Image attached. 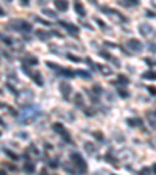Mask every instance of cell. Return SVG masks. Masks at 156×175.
I'll return each mask as SVG.
<instances>
[{"label":"cell","mask_w":156,"mask_h":175,"mask_svg":"<svg viewBox=\"0 0 156 175\" xmlns=\"http://www.w3.org/2000/svg\"><path fill=\"white\" fill-rule=\"evenodd\" d=\"M39 116H41V110L38 106H25L24 110H21L17 119L22 125H27L30 122H35Z\"/></svg>","instance_id":"1"},{"label":"cell","mask_w":156,"mask_h":175,"mask_svg":"<svg viewBox=\"0 0 156 175\" xmlns=\"http://www.w3.org/2000/svg\"><path fill=\"white\" fill-rule=\"evenodd\" d=\"M70 160H72V163H74V166L77 167V172H83V174H84L86 170H88V166H86L84 160H83V156L80 153L74 152V153L70 155Z\"/></svg>","instance_id":"2"},{"label":"cell","mask_w":156,"mask_h":175,"mask_svg":"<svg viewBox=\"0 0 156 175\" xmlns=\"http://www.w3.org/2000/svg\"><path fill=\"white\" fill-rule=\"evenodd\" d=\"M8 28L9 30H17V31H22V33H28L33 30L31 24H28V22H25V21H13Z\"/></svg>","instance_id":"3"},{"label":"cell","mask_w":156,"mask_h":175,"mask_svg":"<svg viewBox=\"0 0 156 175\" xmlns=\"http://www.w3.org/2000/svg\"><path fill=\"white\" fill-rule=\"evenodd\" d=\"M53 130L56 131V133H59L62 138H64V141H67V142H70L72 144V139H70V134L66 131V128H64V125L62 124H59V122H56V124H53Z\"/></svg>","instance_id":"4"},{"label":"cell","mask_w":156,"mask_h":175,"mask_svg":"<svg viewBox=\"0 0 156 175\" xmlns=\"http://www.w3.org/2000/svg\"><path fill=\"white\" fill-rule=\"evenodd\" d=\"M61 27H64L66 30H67L69 33H70L72 36H78V33H80V30H78V27H75L74 24H69V22H64V21H59L58 22Z\"/></svg>","instance_id":"5"},{"label":"cell","mask_w":156,"mask_h":175,"mask_svg":"<svg viewBox=\"0 0 156 175\" xmlns=\"http://www.w3.org/2000/svg\"><path fill=\"white\" fill-rule=\"evenodd\" d=\"M127 44H128V47H130L133 52H141L142 49H144L142 47V42L137 41V39H128Z\"/></svg>","instance_id":"6"},{"label":"cell","mask_w":156,"mask_h":175,"mask_svg":"<svg viewBox=\"0 0 156 175\" xmlns=\"http://www.w3.org/2000/svg\"><path fill=\"white\" fill-rule=\"evenodd\" d=\"M59 91H61L62 97H64L66 100H69V95H70V92H72L70 85H69V83H64V81H62V83L59 85Z\"/></svg>","instance_id":"7"},{"label":"cell","mask_w":156,"mask_h":175,"mask_svg":"<svg viewBox=\"0 0 156 175\" xmlns=\"http://www.w3.org/2000/svg\"><path fill=\"white\" fill-rule=\"evenodd\" d=\"M55 6L58 11H66L69 8V2L67 0H55Z\"/></svg>","instance_id":"8"},{"label":"cell","mask_w":156,"mask_h":175,"mask_svg":"<svg viewBox=\"0 0 156 175\" xmlns=\"http://www.w3.org/2000/svg\"><path fill=\"white\" fill-rule=\"evenodd\" d=\"M139 31H141L144 36H150L151 31H153V27H151L150 24H142L141 27H139Z\"/></svg>","instance_id":"9"},{"label":"cell","mask_w":156,"mask_h":175,"mask_svg":"<svg viewBox=\"0 0 156 175\" xmlns=\"http://www.w3.org/2000/svg\"><path fill=\"white\" fill-rule=\"evenodd\" d=\"M147 120H148V124H150L151 128H156V114H155V111H148L147 113Z\"/></svg>","instance_id":"10"},{"label":"cell","mask_w":156,"mask_h":175,"mask_svg":"<svg viewBox=\"0 0 156 175\" xmlns=\"http://www.w3.org/2000/svg\"><path fill=\"white\" fill-rule=\"evenodd\" d=\"M30 77H31L33 80H35L36 83L39 85V86H44V80H42V77H41V74H39V72H33Z\"/></svg>","instance_id":"11"},{"label":"cell","mask_w":156,"mask_h":175,"mask_svg":"<svg viewBox=\"0 0 156 175\" xmlns=\"http://www.w3.org/2000/svg\"><path fill=\"white\" fill-rule=\"evenodd\" d=\"M142 78L144 80H156V72L155 71H147L142 74Z\"/></svg>","instance_id":"12"},{"label":"cell","mask_w":156,"mask_h":175,"mask_svg":"<svg viewBox=\"0 0 156 175\" xmlns=\"http://www.w3.org/2000/svg\"><path fill=\"white\" fill-rule=\"evenodd\" d=\"M75 11H77L78 13V14L80 16H81V17H84V16H86V11H84V6H83L81 5V3H80V2H75Z\"/></svg>","instance_id":"13"},{"label":"cell","mask_w":156,"mask_h":175,"mask_svg":"<svg viewBox=\"0 0 156 175\" xmlns=\"http://www.w3.org/2000/svg\"><path fill=\"white\" fill-rule=\"evenodd\" d=\"M24 170H25V172H28V174L35 172V163L28 160V161H27V163L24 164Z\"/></svg>","instance_id":"14"},{"label":"cell","mask_w":156,"mask_h":175,"mask_svg":"<svg viewBox=\"0 0 156 175\" xmlns=\"http://www.w3.org/2000/svg\"><path fill=\"white\" fill-rule=\"evenodd\" d=\"M120 5L122 6H137L139 0H120Z\"/></svg>","instance_id":"15"},{"label":"cell","mask_w":156,"mask_h":175,"mask_svg":"<svg viewBox=\"0 0 156 175\" xmlns=\"http://www.w3.org/2000/svg\"><path fill=\"white\" fill-rule=\"evenodd\" d=\"M128 83H130L128 77H125V75H119L117 77V85H120V86H127Z\"/></svg>","instance_id":"16"},{"label":"cell","mask_w":156,"mask_h":175,"mask_svg":"<svg viewBox=\"0 0 156 175\" xmlns=\"http://www.w3.org/2000/svg\"><path fill=\"white\" fill-rule=\"evenodd\" d=\"M36 35H38V38L42 39V41H47V39L50 38V35H48V33H45L44 30H36Z\"/></svg>","instance_id":"17"},{"label":"cell","mask_w":156,"mask_h":175,"mask_svg":"<svg viewBox=\"0 0 156 175\" xmlns=\"http://www.w3.org/2000/svg\"><path fill=\"white\" fill-rule=\"evenodd\" d=\"M100 55H102V57H103V58H106V59H111V61H112V63H114V64H116V66H120V63H119V61H117V58H114V57H111V55H109V53H106V52H102V53H100Z\"/></svg>","instance_id":"18"},{"label":"cell","mask_w":156,"mask_h":175,"mask_svg":"<svg viewBox=\"0 0 156 175\" xmlns=\"http://www.w3.org/2000/svg\"><path fill=\"white\" fill-rule=\"evenodd\" d=\"M84 148H86V152H88L89 155L95 153V146H94L92 142H86V144H84Z\"/></svg>","instance_id":"19"},{"label":"cell","mask_w":156,"mask_h":175,"mask_svg":"<svg viewBox=\"0 0 156 175\" xmlns=\"http://www.w3.org/2000/svg\"><path fill=\"white\" fill-rule=\"evenodd\" d=\"M117 92H119V95H120L122 98H128V97H130L128 91H127V89H123V88H120V85H119V88H117Z\"/></svg>","instance_id":"20"},{"label":"cell","mask_w":156,"mask_h":175,"mask_svg":"<svg viewBox=\"0 0 156 175\" xmlns=\"http://www.w3.org/2000/svg\"><path fill=\"white\" fill-rule=\"evenodd\" d=\"M105 160L108 161L109 164H112V166H119L117 160H116V158H112V156H111V153H108V155H106V156H105Z\"/></svg>","instance_id":"21"},{"label":"cell","mask_w":156,"mask_h":175,"mask_svg":"<svg viewBox=\"0 0 156 175\" xmlns=\"http://www.w3.org/2000/svg\"><path fill=\"white\" fill-rule=\"evenodd\" d=\"M98 71H100L103 75H111V69H109V67H106V66L98 64Z\"/></svg>","instance_id":"22"},{"label":"cell","mask_w":156,"mask_h":175,"mask_svg":"<svg viewBox=\"0 0 156 175\" xmlns=\"http://www.w3.org/2000/svg\"><path fill=\"white\" fill-rule=\"evenodd\" d=\"M83 103H84V100H83V95L78 92V94L75 95V105H77V106H83Z\"/></svg>","instance_id":"23"},{"label":"cell","mask_w":156,"mask_h":175,"mask_svg":"<svg viewBox=\"0 0 156 175\" xmlns=\"http://www.w3.org/2000/svg\"><path fill=\"white\" fill-rule=\"evenodd\" d=\"M3 152H5V153L8 155V156L11 158V160H14V161H16V160H19V155L13 153V152H11V150H8V148H5V147H3Z\"/></svg>","instance_id":"24"},{"label":"cell","mask_w":156,"mask_h":175,"mask_svg":"<svg viewBox=\"0 0 156 175\" xmlns=\"http://www.w3.org/2000/svg\"><path fill=\"white\" fill-rule=\"evenodd\" d=\"M141 122H142L141 119H128V120H127V124L130 125V127H136V125H139Z\"/></svg>","instance_id":"25"},{"label":"cell","mask_w":156,"mask_h":175,"mask_svg":"<svg viewBox=\"0 0 156 175\" xmlns=\"http://www.w3.org/2000/svg\"><path fill=\"white\" fill-rule=\"evenodd\" d=\"M77 75H80L83 78H91V72L89 71H77Z\"/></svg>","instance_id":"26"},{"label":"cell","mask_w":156,"mask_h":175,"mask_svg":"<svg viewBox=\"0 0 156 175\" xmlns=\"http://www.w3.org/2000/svg\"><path fill=\"white\" fill-rule=\"evenodd\" d=\"M42 14H45V16H48V17H56V13H53L52 9H42Z\"/></svg>","instance_id":"27"},{"label":"cell","mask_w":156,"mask_h":175,"mask_svg":"<svg viewBox=\"0 0 156 175\" xmlns=\"http://www.w3.org/2000/svg\"><path fill=\"white\" fill-rule=\"evenodd\" d=\"M27 63H28V64H33V66H36V64H38V58H36V57H28V58H27Z\"/></svg>","instance_id":"28"},{"label":"cell","mask_w":156,"mask_h":175,"mask_svg":"<svg viewBox=\"0 0 156 175\" xmlns=\"http://www.w3.org/2000/svg\"><path fill=\"white\" fill-rule=\"evenodd\" d=\"M84 61H86V63H88V64H89V66H91V67H92V69H98V64H95V63H94V61H92V59H91V58H86V59H84Z\"/></svg>","instance_id":"29"},{"label":"cell","mask_w":156,"mask_h":175,"mask_svg":"<svg viewBox=\"0 0 156 175\" xmlns=\"http://www.w3.org/2000/svg\"><path fill=\"white\" fill-rule=\"evenodd\" d=\"M67 58H69V59H72L74 63H81V58L75 57V55H72V53H69V55H67Z\"/></svg>","instance_id":"30"},{"label":"cell","mask_w":156,"mask_h":175,"mask_svg":"<svg viewBox=\"0 0 156 175\" xmlns=\"http://www.w3.org/2000/svg\"><path fill=\"white\" fill-rule=\"evenodd\" d=\"M92 91H94L95 94H102V91H103V89H102V86H100V85H94V88H92Z\"/></svg>","instance_id":"31"},{"label":"cell","mask_w":156,"mask_h":175,"mask_svg":"<svg viewBox=\"0 0 156 175\" xmlns=\"http://www.w3.org/2000/svg\"><path fill=\"white\" fill-rule=\"evenodd\" d=\"M28 152H30V153H33V155H36V156H38V155H39L38 148H36L35 146H30V147H28Z\"/></svg>","instance_id":"32"},{"label":"cell","mask_w":156,"mask_h":175,"mask_svg":"<svg viewBox=\"0 0 156 175\" xmlns=\"http://www.w3.org/2000/svg\"><path fill=\"white\" fill-rule=\"evenodd\" d=\"M48 166L52 167V169H56V167L59 166V163H58V160H52L50 163H48Z\"/></svg>","instance_id":"33"},{"label":"cell","mask_w":156,"mask_h":175,"mask_svg":"<svg viewBox=\"0 0 156 175\" xmlns=\"http://www.w3.org/2000/svg\"><path fill=\"white\" fill-rule=\"evenodd\" d=\"M94 136H95V139H98V141H103V134H102L100 131H95V133H94Z\"/></svg>","instance_id":"34"},{"label":"cell","mask_w":156,"mask_h":175,"mask_svg":"<svg viewBox=\"0 0 156 175\" xmlns=\"http://www.w3.org/2000/svg\"><path fill=\"white\" fill-rule=\"evenodd\" d=\"M2 41L5 42V44H8V45H11V44H13L11 39H9V38H5V36H2Z\"/></svg>","instance_id":"35"},{"label":"cell","mask_w":156,"mask_h":175,"mask_svg":"<svg viewBox=\"0 0 156 175\" xmlns=\"http://www.w3.org/2000/svg\"><path fill=\"white\" fill-rule=\"evenodd\" d=\"M144 61H145V63H147V64H148V66H155V64H156V61H153V59H150V58H145V59H144Z\"/></svg>","instance_id":"36"},{"label":"cell","mask_w":156,"mask_h":175,"mask_svg":"<svg viewBox=\"0 0 156 175\" xmlns=\"http://www.w3.org/2000/svg\"><path fill=\"white\" fill-rule=\"evenodd\" d=\"M147 89H148V92H150L151 95H156V88L155 86H148Z\"/></svg>","instance_id":"37"},{"label":"cell","mask_w":156,"mask_h":175,"mask_svg":"<svg viewBox=\"0 0 156 175\" xmlns=\"http://www.w3.org/2000/svg\"><path fill=\"white\" fill-rule=\"evenodd\" d=\"M148 47H150V49H148L150 52H153V53L156 52V44H155V42H150V45H148Z\"/></svg>","instance_id":"38"},{"label":"cell","mask_w":156,"mask_h":175,"mask_svg":"<svg viewBox=\"0 0 156 175\" xmlns=\"http://www.w3.org/2000/svg\"><path fill=\"white\" fill-rule=\"evenodd\" d=\"M150 170H153V169H150V167H144V169L141 170V174H148Z\"/></svg>","instance_id":"39"},{"label":"cell","mask_w":156,"mask_h":175,"mask_svg":"<svg viewBox=\"0 0 156 175\" xmlns=\"http://www.w3.org/2000/svg\"><path fill=\"white\" fill-rule=\"evenodd\" d=\"M36 21H38V22H41V24H44V25H47V27H48V25H50L47 21H42V19H39V17H36Z\"/></svg>","instance_id":"40"},{"label":"cell","mask_w":156,"mask_h":175,"mask_svg":"<svg viewBox=\"0 0 156 175\" xmlns=\"http://www.w3.org/2000/svg\"><path fill=\"white\" fill-rule=\"evenodd\" d=\"M95 22H97V24L100 25V28H105V24H103V22L100 21V19H95Z\"/></svg>","instance_id":"41"},{"label":"cell","mask_w":156,"mask_h":175,"mask_svg":"<svg viewBox=\"0 0 156 175\" xmlns=\"http://www.w3.org/2000/svg\"><path fill=\"white\" fill-rule=\"evenodd\" d=\"M28 2H30V0H21V5L22 6H27V5H28Z\"/></svg>","instance_id":"42"},{"label":"cell","mask_w":156,"mask_h":175,"mask_svg":"<svg viewBox=\"0 0 156 175\" xmlns=\"http://www.w3.org/2000/svg\"><path fill=\"white\" fill-rule=\"evenodd\" d=\"M147 16H150V17H155L156 13H151V11H147Z\"/></svg>","instance_id":"43"},{"label":"cell","mask_w":156,"mask_h":175,"mask_svg":"<svg viewBox=\"0 0 156 175\" xmlns=\"http://www.w3.org/2000/svg\"><path fill=\"white\" fill-rule=\"evenodd\" d=\"M151 169H153V172H156V164H153V166H151Z\"/></svg>","instance_id":"44"},{"label":"cell","mask_w":156,"mask_h":175,"mask_svg":"<svg viewBox=\"0 0 156 175\" xmlns=\"http://www.w3.org/2000/svg\"><path fill=\"white\" fill-rule=\"evenodd\" d=\"M153 5H155V6H156V0H153Z\"/></svg>","instance_id":"45"},{"label":"cell","mask_w":156,"mask_h":175,"mask_svg":"<svg viewBox=\"0 0 156 175\" xmlns=\"http://www.w3.org/2000/svg\"><path fill=\"white\" fill-rule=\"evenodd\" d=\"M94 2H95V0H94Z\"/></svg>","instance_id":"46"}]
</instances>
